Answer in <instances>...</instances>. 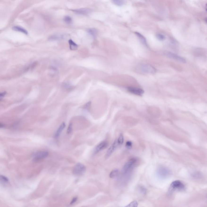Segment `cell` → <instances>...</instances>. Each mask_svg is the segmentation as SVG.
Instances as JSON below:
<instances>
[{
  "mask_svg": "<svg viewBox=\"0 0 207 207\" xmlns=\"http://www.w3.org/2000/svg\"><path fill=\"white\" fill-rule=\"evenodd\" d=\"M138 162L136 158H131L125 163L121 172V176L123 178H129L133 169Z\"/></svg>",
  "mask_w": 207,
  "mask_h": 207,
  "instance_id": "obj_1",
  "label": "cell"
},
{
  "mask_svg": "<svg viewBox=\"0 0 207 207\" xmlns=\"http://www.w3.org/2000/svg\"><path fill=\"white\" fill-rule=\"evenodd\" d=\"M136 71L139 73L147 75L155 74L156 72L155 68L148 64H139L136 68Z\"/></svg>",
  "mask_w": 207,
  "mask_h": 207,
  "instance_id": "obj_2",
  "label": "cell"
},
{
  "mask_svg": "<svg viewBox=\"0 0 207 207\" xmlns=\"http://www.w3.org/2000/svg\"><path fill=\"white\" fill-rule=\"evenodd\" d=\"M156 173L159 178L166 179L172 175V171L166 167L159 166L156 169Z\"/></svg>",
  "mask_w": 207,
  "mask_h": 207,
  "instance_id": "obj_3",
  "label": "cell"
},
{
  "mask_svg": "<svg viewBox=\"0 0 207 207\" xmlns=\"http://www.w3.org/2000/svg\"><path fill=\"white\" fill-rule=\"evenodd\" d=\"M86 170V167L83 164L77 163L75 165L72 170V173L75 176H80L83 174Z\"/></svg>",
  "mask_w": 207,
  "mask_h": 207,
  "instance_id": "obj_4",
  "label": "cell"
},
{
  "mask_svg": "<svg viewBox=\"0 0 207 207\" xmlns=\"http://www.w3.org/2000/svg\"><path fill=\"white\" fill-rule=\"evenodd\" d=\"M185 189V185L180 180H176L172 182L170 186L171 190H184Z\"/></svg>",
  "mask_w": 207,
  "mask_h": 207,
  "instance_id": "obj_5",
  "label": "cell"
},
{
  "mask_svg": "<svg viewBox=\"0 0 207 207\" xmlns=\"http://www.w3.org/2000/svg\"><path fill=\"white\" fill-rule=\"evenodd\" d=\"M48 155L49 153L46 151H38L33 155V159L35 161H38L46 158Z\"/></svg>",
  "mask_w": 207,
  "mask_h": 207,
  "instance_id": "obj_6",
  "label": "cell"
},
{
  "mask_svg": "<svg viewBox=\"0 0 207 207\" xmlns=\"http://www.w3.org/2000/svg\"><path fill=\"white\" fill-rule=\"evenodd\" d=\"M127 89L130 93L138 96H142L144 92L143 89L137 87H127Z\"/></svg>",
  "mask_w": 207,
  "mask_h": 207,
  "instance_id": "obj_7",
  "label": "cell"
},
{
  "mask_svg": "<svg viewBox=\"0 0 207 207\" xmlns=\"http://www.w3.org/2000/svg\"><path fill=\"white\" fill-rule=\"evenodd\" d=\"M167 56L168 58H170L171 59H174L177 62L185 63L186 62V59L184 58H182V57L178 55H176V54H173L171 52H167L165 54Z\"/></svg>",
  "mask_w": 207,
  "mask_h": 207,
  "instance_id": "obj_8",
  "label": "cell"
},
{
  "mask_svg": "<svg viewBox=\"0 0 207 207\" xmlns=\"http://www.w3.org/2000/svg\"><path fill=\"white\" fill-rule=\"evenodd\" d=\"M118 146V142H117V139H116L108 150L107 152L106 153V155H105L106 159L109 158L111 156L113 152H114L115 150L117 149V148Z\"/></svg>",
  "mask_w": 207,
  "mask_h": 207,
  "instance_id": "obj_9",
  "label": "cell"
},
{
  "mask_svg": "<svg viewBox=\"0 0 207 207\" xmlns=\"http://www.w3.org/2000/svg\"><path fill=\"white\" fill-rule=\"evenodd\" d=\"M72 11L76 14L83 15V16H87L90 14L92 12V10L90 8H79L72 10Z\"/></svg>",
  "mask_w": 207,
  "mask_h": 207,
  "instance_id": "obj_10",
  "label": "cell"
},
{
  "mask_svg": "<svg viewBox=\"0 0 207 207\" xmlns=\"http://www.w3.org/2000/svg\"><path fill=\"white\" fill-rule=\"evenodd\" d=\"M67 35L65 34H54L50 37L49 38V40L51 41H61L62 40L65 39L67 38Z\"/></svg>",
  "mask_w": 207,
  "mask_h": 207,
  "instance_id": "obj_11",
  "label": "cell"
},
{
  "mask_svg": "<svg viewBox=\"0 0 207 207\" xmlns=\"http://www.w3.org/2000/svg\"><path fill=\"white\" fill-rule=\"evenodd\" d=\"M108 144L106 141H104L100 142L97 146L95 147L94 153L95 154L97 153L98 152L105 149L107 147Z\"/></svg>",
  "mask_w": 207,
  "mask_h": 207,
  "instance_id": "obj_12",
  "label": "cell"
},
{
  "mask_svg": "<svg viewBox=\"0 0 207 207\" xmlns=\"http://www.w3.org/2000/svg\"><path fill=\"white\" fill-rule=\"evenodd\" d=\"M65 127H66V124H65V123L63 122L62 124H61V125L59 126V128H58V130L55 133V138H58L60 136L62 132V131L64 130Z\"/></svg>",
  "mask_w": 207,
  "mask_h": 207,
  "instance_id": "obj_13",
  "label": "cell"
},
{
  "mask_svg": "<svg viewBox=\"0 0 207 207\" xmlns=\"http://www.w3.org/2000/svg\"><path fill=\"white\" fill-rule=\"evenodd\" d=\"M87 33L90 35L93 38H95L97 37V31L95 28H89L87 29Z\"/></svg>",
  "mask_w": 207,
  "mask_h": 207,
  "instance_id": "obj_14",
  "label": "cell"
},
{
  "mask_svg": "<svg viewBox=\"0 0 207 207\" xmlns=\"http://www.w3.org/2000/svg\"><path fill=\"white\" fill-rule=\"evenodd\" d=\"M135 33L136 35L138 37V38H139V39L141 41V42H142V44H144V45H145V46H147V40H146V38H145V37L138 32H135Z\"/></svg>",
  "mask_w": 207,
  "mask_h": 207,
  "instance_id": "obj_15",
  "label": "cell"
},
{
  "mask_svg": "<svg viewBox=\"0 0 207 207\" xmlns=\"http://www.w3.org/2000/svg\"><path fill=\"white\" fill-rule=\"evenodd\" d=\"M70 48L72 50H76L77 49L78 45L75 43L72 40L70 39L68 41Z\"/></svg>",
  "mask_w": 207,
  "mask_h": 207,
  "instance_id": "obj_16",
  "label": "cell"
},
{
  "mask_svg": "<svg viewBox=\"0 0 207 207\" xmlns=\"http://www.w3.org/2000/svg\"><path fill=\"white\" fill-rule=\"evenodd\" d=\"M9 182V180L7 177L4 176L0 175V183L2 185H7Z\"/></svg>",
  "mask_w": 207,
  "mask_h": 207,
  "instance_id": "obj_17",
  "label": "cell"
},
{
  "mask_svg": "<svg viewBox=\"0 0 207 207\" xmlns=\"http://www.w3.org/2000/svg\"><path fill=\"white\" fill-rule=\"evenodd\" d=\"M13 30H14L15 31H18V32H21V33H24L25 34H28V33L27 32L26 30H25L24 28H22L21 27H19V26H14L13 27Z\"/></svg>",
  "mask_w": 207,
  "mask_h": 207,
  "instance_id": "obj_18",
  "label": "cell"
},
{
  "mask_svg": "<svg viewBox=\"0 0 207 207\" xmlns=\"http://www.w3.org/2000/svg\"><path fill=\"white\" fill-rule=\"evenodd\" d=\"M119 173V170L118 169H114L112 171L109 175V176L110 178H114L117 177Z\"/></svg>",
  "mask_w": 207,
  "mask_h": 207,
  "instance_id": "obj_19",
  "label": "cell"
},
{
  "mask_svg": "<svg viewBox=\"0 0 207 207\" xmlns=\"http://www.w3.org/2000/svg\"><path fill=\"white\" fill-rule=\"evenodd\" d=\"M112 2L114 4H115L116 5L118 6H122L123 5H124L125 3V1L121 0H114L112 1Z\"/></svg>",
  "mask_w": 207,
  "mask_h": 207,
  "instance_id": "obj_20",
  "label": "cell"
},
{
  "mask_svg": "<svg viewBox=\"0 0 207 207\" xmlns=\"http://www.w3.org/2000/svg\"><path fill=\"white\" fill-rule=\"evenodd\" d=\"M63 21H64L66 24H71L72 21V20L71 17L70 16H65L63 19Z\"/></svg>",
  "mask_w": 207,
  "mask_h": 207,
  "instance_id": "obj_21",
  "label": "cell"
},
{
  "mask_svg": "<svg viewBox=\"0 0 207 207\" xmlns=\"http://www.w3.org/2000/svg\"><path fill=\"white\" fill-rule=\"evenodd\" d=\"M117 140L118 145H122L123 144L124 142V137L122 134H120Z\"/></svg>",
  "mask_w": 207,
  "mask_h": 207,
  "instance_id": "obj_22",
  "label": "cell"
},
{
  "mask_svg": "<svg viewBox=\"0 0 207 207\" xmlns=\"http://www.w3.org/2000/svg\"><path fill=\"white\" fill-rule=\"evenodd\" d=\"M138 206V203L136 201H134L130 203L129 204L125 207H137Z\"/></svg>",
  "mask_w": 207,
  "mask_h": 207,
  "instance_id": "obj_23",
  "label": "cell"
},
{
  "mask_svg": "<svg viewBox=\"0 0 207 207\" xmlns=\"http://www.w3.org/2000/svg\"><path fill=\"white\" fill-rule=\"evenodd\" d=\"M156 38L161 41H163L165 40V36L161 34H158L156 35Z\"/></svg>",
  "mask_w": 207,
  "mask_h": 207,
  "instance_id": "obj_24",
  "label": "cell"
},
{
  "mask_svg": "<svg viewBox=\"0 0 207 207\" xmlns=\"http://www.w3.org/2000/svg\"><path fill=\"white\" fill-rule=\"evenodd\" d=\"M91 106V102L88 101L86 103V104H84V106H83V108L85 110H90Z\"/></svg>",
  "mask_w": 207,
  "mask_h": 207,
  "instance_id": "obj_25",
  "label": "cell"
},
{
  "mask_svg": "<svg viewBox=\"0 0 207 207\" xmlns=\"http://www.w3.org/2000/svg\"><path fill=\"white\" fill-rule=\"evenodd\" d=\"M72 123H70L68 125L66 133L68 134H70L72 133Z\"/></svg>",
  "mask_w": 207,
  "mask_h": 207,
  "instance_id": "obj_26",
  "label": "cell"
},
{
  "mask_svg": "<svg viewBox=\"0 0 207 207\" xmlns=\"http://www.w3.org/2000/svg\"><path fill=\"white\" fill-rule=\"evenodd\" d=\"M125 146H126V147L127 148L129 149H131V148H132V142H131V141H127V142L126 143Z\"/></svg>",
  "mask_w": 207,
  "mask_h": 207,
  "instance_id": "obj_27",
  "label": "cell"
},
{
  "mask_svg": "<svg viewBox=\"0 0 207 207\" xmlns=\"http://www.w3.org/2000/svg\"><path fill=\"white\" fill-rule=\"evenodd\" d=\"M63 87L65 89H69L72 88V85L69 83H65L63 84Z\"/></svg>",
  "mask_w": 207,
  "mask_h": 207,
  "instance_id": "obj_28",
  "label": "cell"
},
{
  "mask_svg": "<svg viewBox=\"0 0 207 207\" xmlns=\"http://www.w3.org/2000/svg\"><path fill=\"white\" fill-rule=\"evenodd\" d=\"M7 94V92H2L0 93V101H1L3 98L4 97L6 94Z\"/></svg>",
  "mask_w": 207,
  "mask_h": 207,
  "instance_id": "obj_29",
  "label": "cell"
},
{
  "mask_svg": "<svg viewBox=\"0 0 207 207\" xmlns=\"http://www.w3.org/2000/svg\"><path fill=\"white\" fill-rule=\"evenodd\" d=\"M77 199L78 198L77 197H75L73 198L72 199V201H71V203H70V205L73 204L74 203H75L76 202V201L77 200Z\"/></svg>",
  "mask_w": 207,
  "mask_h": 207,
  "instance_id": "obj_30",
  "label": "cell"
},
{
  "mask_svg": "<svg viewBox=\"0 0 207 207\" xmlns=\"http://www.w3.org/2000/svg\"><path fill=\"white\" fill-rule=\"evenodd\" d=\"M193 175L194 177H199V176H201L200 173H199L198 172H196V173H193Z\"/></svg>",
  "mask_w": 207,
  "mask_h": 207,
  "instance_id": "obj_31",
  "label": "cell"
},
{
  "mask_svg": "<svg viewBox=\"0 0 207 207\" xmlns=\"http://www.w3.org/2000/svg\"><path fill=\"white\" fill-rule=\"evenodd\" d=\"M4 127V124L1 123H0V128H3V127Z\"/></svg>",
  "mask_w": 207,
  "mask_h": 207,
  "instance_id": "obj_32",
  "label": "cell"
}]
</instances>
